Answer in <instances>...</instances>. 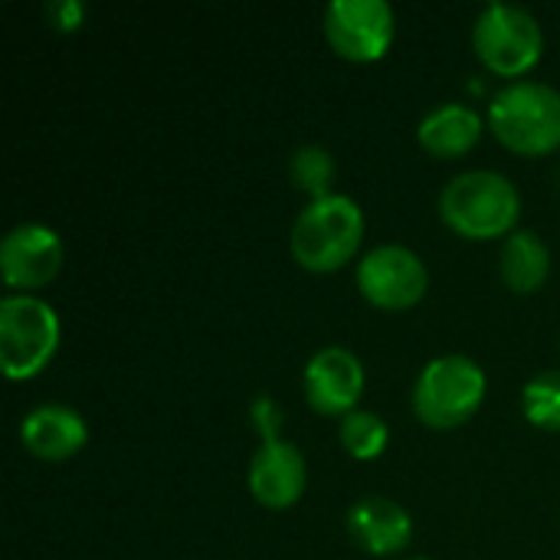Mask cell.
Instances as JSON below:
<instances>
[{
  "label": "cell",
  "mask_w": 560,
  "mask_h": 560,
  "mask_svg": "<svg viewBox=\"0 0 560 560\" xmlns=\"http://www.w3.org/2000/svg\"><path fill=\"white\" fill-rule=\"evenodd\" d=\"M440 217L463 240H509L522 217V194L499 171H466L443 187Z\"/></svg>",
  "instance_id": "1"
},
{
  "label": "cell",
  "mask_w": 560,
  "mask_h": 560,
  "mask_svg": "<svg viewBox=\"0 0 560 560\" xmlns=\"http://www.w3.org/2000/svg\"><path fill=\"white\" fill-rule=\"evenodd\" d=\"M410 560H430V558H410Z\"/></svg>",
  "instance_id": "21"
},
{
  "label": "cell",
  "mask_w": 560,
  "mask_h": 560,
  "mask_svg": "<svg viewBox=\"0 0 560 560\" xmlns=\"http://www.w3.org/2000/svg\"><path fill=\"white\" fill-rule=\"evenodd\" d=\"M361 243H364V213L345 194L308 200V207L295 217L289 236L292 259L315 276L338 272L341 266H348L358 256Z\"/></svg>",
  "instance_id": "2"
},
{
  "label": "cell",
  "mask_w": 560,
  "mask_h": 560,
  "mask_svg": "<svg viewBox=\"0 0 560 560\" xmlns=\"http://www.w3.org/2000/svg\"><path fill=\"white\" fill-rule=\"evenodd\" d=\"M348 532L358 548H364L374 558H387V555H400L404 548H410L413 518L404 505L384 495H368L348 509Z\"/></svg>",
  "instance_id": "13"
},
{
  "label": "cell",
  "mask_w": 560,
  "mask_h": 560,
  "mask_svg": "<svg viewBox=\"0 0 560 560\" xmlns=\"http://www.w3.org/2000/svg\"><path fill=\"white\" fill-rule=\"evenodd\" d=\"M62 240L52 226L20 223L0 243V272L7 289L30 295L33 289L49 285L62 269Z\"/></svg>",
  "instance_id": "9"
},
{
  "label": "cell",
  "mask_w": 560,
  "mask_h": 560,
  "mask_svg": "<svg viewBox=\"0 0 560 560\" xmlns=\"http://www.w3.org/2000/svg\"><path fill=\"white\" fill-rule=\"evenodd\" d=\"M486 387V371L472 358L440 354L413 384V413L430 430H456L479 413Z\"/></svg>",
  "instance_id": "4"
},
{
  "label": "cell",
  "mask_w": 560,
  "mask_h": 560,
  "mask_svg": "<svg viewBox=\"0 0 560 560\" xmlns=\"http://www.w3.org/2000/svg\"><path fill=\"white\" fill-rule=\"evenodd\" d=\"M397 33V16L387 0H331L325 10V36L341 59L377 62Z\"/></svg>",
  "instance_id": "8"
},
{
  "label": "cell",
  "mask_w": 560,
  "mask_h": 560,
  "mask_svg": "<svg viewBox=\"0 0 560 560\" xmlns=\"http://www.w3.org/2000/svg\"><path fill=\"white\" fill-rule=\"evenodd\" d=\"M472 46L489 72L518 79L538 66L545 52V30L525 7L489 3L472 26Z\"/></svg>",
  "instance_id": "6"
},
{
  "label": "cell",
  "mask_w": 560,
  "mask_h": 560,
  "mask_svg": "<svg viewBox=\"0 0 560 560\" xmlns=\"http://www.w3.org/2000/svg\"><path fill=\"white\" fill-rule=\"evenodd\" d=\"M46 16L56 30L62 33H72L85 23V3L82 0H56L46 7Z\"/></svg>",
  "instance_id": "19"
},
{
  "label": "cell",
  "mask_w": 560,
  "mask_h": 560,
  "mask_svg": "<svg viewBox=\"0 0 560 560\" xmlns=\"http://www.w3.org/2000/svg\"><path fill=\"white\" fill-rule=\"evenodd\" d=\"M558 180H560V177H558Z\"/></svg>",
  "instance_id": "22"
},
{
  "label": "cell",
  "mask_w": 560,
  "mask_h": 560,
  "mask_svg": "<svg viewBox=\"0 0 560 560\" xmlns=\"http://www.w3.org/2000/svg\"><path fill=\"white\" fill-rule=\"evenodd\" d=\"M489 128L515 154L541 158L560 148V92L545 82H512L489 102Z\"/></svg>",
  "instance_id": "3"
},
{
  "label": "cell",
  "mask_w": 560,
  "mask_h": 560,
  "mask_svg": "<svg viewBox=\"0 0 560 560\" xmlns=\"http://www.w3.org/2000/svg\"><path fill=\"white\" fill-rule=\"evenodd\" d=\"M308 486V466L295 443L269 440L249 459V492L262 509H292Z\"/></svg>",
  "instance_id": "11"
},
{
  "label": "cell",
  "mask_w": 560,
  "mask_h": 560,
  "mask_svg": "<svg viewBox=\"0 0 560 560\" xmlns=\"http://www.w3.org/2000/svg\"><path fill=\"white\" fill-rule=\"evenodd\" d=\"M499 272H502V282L512 292H518V295L538 292L551 276V249H548V243L535 230H515L502 243Z\"/></svg>",
  "instance_id": "15"
},
{
  "label": "cell",
  "mask_w": 560,
  "mask_h": 560,
  "mask_svg": "<svg viewBox=\"0 0 560 560\" xmlns=\"http://www.w3.org/2000/svg\"><path fill=\"white\" fill-rule=\"evenodd\" d=\"M59 315L49 302L10 292L0 302V368L10 381L36 377L59 348Z\"/></svg>",
  "instance_id": "5"
},
{
  "label": "cell",
  "mask_w": 560,
  "mask_h": 560,
  "mask_svg": "<svg viewBox=\"0 0 560 560\" xmlns=\"http://www.w3.org/2000/svg\"><path fill=\"white\" fill-rule=\"evenodd\" d=\"M482 138V118L472 105L446 102L427 112L417 125V141L433 158H463L469 154Z\"/></svg>",
  "instance_id": "14"
},
{
  "label": "cell",
  "mask_w": 560,
  "mask_h": 560,
  "mask_svg": "<svg viewBox=\"0 0 560 560\" xmlns=\"http://www.w3.org/2000/svg\"><path fill=\"white\" fill-rule=\"evenodd\" d=\"M20 443L36 459L59 463V459H69L85 450L89 427H85L82 413L66 404H39L20 423Z\"/></svg>",
  "instance_id": "12"
},
{
  "label": "cell",
  "mask_w": 560,
  "mask_h": 560,
  "mask_svg": "<svg viewBox=\"0 0 560 560\" xmlns=\"http://www.w3.org/2000/svg\"><path fill=\"white\" fill-rule=\"evenodd\" d=\"M338 436H341L345 453H348L351 459H361V463L377 459V456L387 450V443H390L387 423H384L377 413H371V410H354V413H348V417L341 420Z\"/></svg>",
  "instance_id": "17"
},
{
  "label": "cell",
  "mask_w": 560,
  "mask_h": 560,
  "mask_svg": "<svg viewBox=\"0 0 560 560\" xmlns=\"http://www.w3.org/2000/svg\"><path fill=\"white\" fill-rule=\"evenodd\" d=\"M305 400L322 417H348L358 410V400L364 394V364L348 348H322L305 364Z\"/></svg>",
  "instance_id": "10"
},
{
  "label": "cell",
  "mask_w": 560,
  "mask_h": 560,
  "mask_svg": "<svg viewBox=\"0 0 560 560\" xmlns=\"http://www.w3.org/2000/svg\"><path fill=\"white\" fill-rule=\"evenodd\" d=\"M338 164L335 154L322 144H302L292 158H289V177L299 190H305L312 200L331 197V184H335Z\"/></svg>",
  "instance_id": "16"
},
{
  "label": "cell",
  "mask_w": 560,
  "mask_h": 560,
  "mask_svg": "<svg viewBox=\"0 0 560 560\" xmlns=\"http://www.w3.org/2000/svg\"><path fill=\"white\" fill-rule=\"evenodd\" d=\"M522 410L538 430H560V368L541 371L525 384Z\"/></svg>",
  "instance_id": "18"
},
{
  "label": "cell",
  "mask_w": 560,
  "mask_h": 560,
  "mask_svg": "<svg viewBox=\"0 0 560 560\" xmlns=\"http://www.w3.org/2000/svg\"><path fill=\"white\" fill-rule=\"evenodd\" d=\"M430 289L427 262L397 243L374 246L358 262V292L384 312H404L413 308Z\"/></svg>",
  "instance_id": "7"
},
{
  "label": "cell",
  "mask_w": 560,
  "mask_h": 560,
  "mask_svg": "<svg viewBox=\"0 0 560 560\" xmlns=\"http://www.w3.org/2000/svg\"><path fill=\"white\" fill-rule=\"evenodd\" d=\"M253 427H256V433L262 436V443H269V440H282V436H279L282 410H279L269 397H259V400L253 404Z\"/></svg>",
  "instance_id": "20"
}]
</instances>
